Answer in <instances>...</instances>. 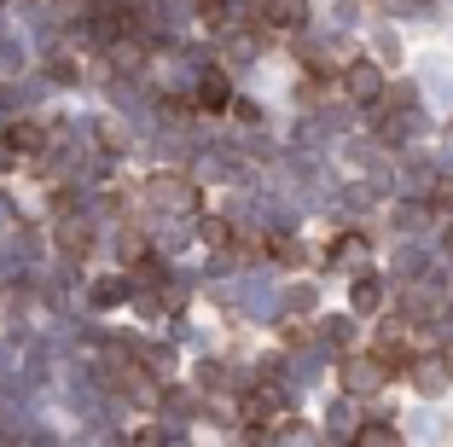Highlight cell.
Listing matches in <instances>:
<instances>
[{"label": "cell", "instance_id": "obj_1", "mask_svg": "<svg viewBox=\"0 0 453 447\" xmlns=\"http://www.w3.org/2000/svg\"><path fill=\"white\" fill-rule=\"evenodd\" d=\"M239 412H244V424H250V430H285V389L273 378H262L239 401Z\"/></svg>", "mask_w": 453, "mask_h": 447}, {"label": "cell", "instance_id": "obj_2", "mask_svg": "<svg viewBox=\"0 0 453 447\" xmlns=\"http://www.w3.org/2000/svg\"><path fill=\"white\" fill-rule=\"evenodd\" d=\"M337 378H343L349 395H378L389 383V372L378 366L372 355H343V366H337Z\"/></svg>", "mask_w": 453, "mask_h": 447}, {"label": "cell", "instance_id": "obj_3", "mask_svg": "<svg viewBox=\"0 0 453 447\" xmlns=\"http://www.w3.org/2000/svg\"><path fill=\"white\" fill-rule=\"evenodd\" d=\"M146 197L163 204V210H198V186H192L187 174H151Z\"/></svg>", "mask_w": 453, "mask_h": 447}, {"label": "cell", "instance_id": "obj_4", "mask_svg": "<svg viewBox=\"0 0 453 447\" xmlns=\"http://www.w3.org/2000/svg\"><path fill=\"white\" fill-rule=\"evenodd\" d=\"M343 93L355 99V105H378V99H384V70L366 65V58H355V65L343 70Z\"/></svg>", "mask_w": 453, "mask_h": 447}, {"label": "cell", "instance_id": "obj_5", "mask_svg": "<svg viewBox=\"0 0 453 447\" xmlns=\"http://www.w3.org/2000/svg\"><path fill=\"white\" fill-rule=\"evenodd\" d=\"M198 238L210 244V250H244V256L262 250V238H256V244H250V238H239V233H233V221H221V215H203V221H198Z\"/></svg>", "mask_w": 453, "mask_h": 447}, {"label": "cell", "instance_id": "obj_6", "mask_svg": "<svg viewBox=\"0 0 453 447\" xmlns=\"http://www.w3.org/2000/svg\"><path fill=\"white\" fill-rule=\"evenodd\" d=\"M407 378L418 383V395H441V389H448V355H425V360H413V366H407Z\"/></svg>", "mask_w": 453, "mask_h": 447}, {"label": "cell", "instance_id": "obj_7", "mask_svg": "<svg viewBox=\"0 0 453 447\" xmlns=\"http://www.w3.org/2000/svg\"><path fill=\"white\" fill-rule=\"evenodd\" d=\"M372 360L389 372V378H395V372H407V366H413V349H407V343H401L395 331H384V337H378V349H372Z\"/></svg>", "mask_w": 453, "mask_h": 447}, {"label": "cell", "instance_id": "obj_8", "mask_svg": "<svg viewBox=\"0 0 453 447\" xmlns=\"http://www.w3.org/2000/svg\"><path fill=\"white\" fill-rule=\"evenodd\" d=\"M256 12H262L267 29H296L303 24V0H256Z\"/></svg>", "mask_w": 453, "mask_h": 447}, {"label": "cell", "instance_id": "obj_9", "mask_svg": "<svg viewBox=\"0 0 453 447\" xmlns=\"http://www.w3.org/2000/svg\"><path fill=\"white\" fill-rule=\"evenodd\" d=\"M198 105H203V111H226V105H233V81H226L221 70H203V81H198Z\"/></svg>", "mask_w": 453, "mask_h": 447}, {"label": "cell", "instance_id": "obj_10", "mask_svg": "<svg viewBox=\"0 0 453 447\" xmlns=\"http://www.w3.org/2000/svg\"><path fill=\"white\" fill-rule=\"evenodd\" d=\"M360 262H366V238L360 233L332 238V267H360Z\"/></svg>", "mask_w": 453, "mask_h": 447}, {"label": "cell", "instance_id": "obj_11", "mask_svg": "<svg viewBox=\"0 0 453 447\" xmlns=\"http://www.w3.org/2000/svg\"><path fill=\"white\" fill-rule=\"evenodd\" d=\"M349 303H355L360 314H372V308L384 303V285H378V279H355V297H349Z\"/></svg>", "mask_w": 453, "mask_h": 447}, {"label": "cell", "instance_id": "obj_12", "mask_svg": "<svg viewBox=\"0 0 453 447\" xmlns=\"http://www.w3.org/2000/svg\"><path fill=\"white\" fill-rule=\"evenodd\" d=\"M355 442H366V447H389V442H395V424H384V419L360 424V430H355Z\"/></svg>", "mask_w": 453, "mask_h": 447}, {"label": "cell", "instance_id": "obj_13", "mask_svg": "<svg viewBox=\"0 0 453 447\" xmlns=\"http://www.w3.org/2000/svg\"><path fill=\"white\" fill-rule=\"evenodd\" d=\"M122 297H128V279H99V285H94V303L99 308H117Z\"/></svg>", "mask_w": 453, "mask_h": 447}, {"label": "cell", "instance_id": "obj_14", "mask_svg": "<svg viewBox=\"0 0 453 447\" xmlns=\"http://www.w3.org/2000/svg\"><path fill=\"white\" fill-rule=\"evenodd\" d=\"M58 244H65L70 256H88V244H94V238H88V227H81V221H65V233H58Z\"/></svg>", "mask_w": 453, "mask_h": 447}, {"label": "cell", "instance_id": "obj_15", "mask_svg": "<svg viewBox=\"0 0 453 447\" xmlns=\"http://www.w3.org/2000/svg\"><path fill=\"white\" fill-rule=\"evenodd\" d=\"M262 250H267V256H280V262H296V256H303V250H296V238H285V233L262 238Z\"/></svg>", "mask_w": 453, "mask_h": 447}, {"label": "cell", "instance_id": "obj_16", "mask_svg": "<svg viewBox=\"0 0 453 447\" xmlns=\"http://www.w3.org/2000/svg\"><path fill=\"white\" fill-rule=\"evenodd\" d=\"M6 140H12L18 151H35V145H41V128H35V122H18V128L6 134Z\"/></svg>", "mask_w": 453, "mask_h": 447}, {"label": "cell", "instance_id": "obj_17", "mask_svg": "<svg viewBox=\"0 0 453 447\" xmlns=\"http://www.w3.org/2000/svg\"><path fill=\"white\" fill-rule=\"evenodd\" d=\"M441 250H448V256H453V221H448V227H441Z\"/></svg>", "mask_w": 453, "mask_h": 447}]
</instances>
